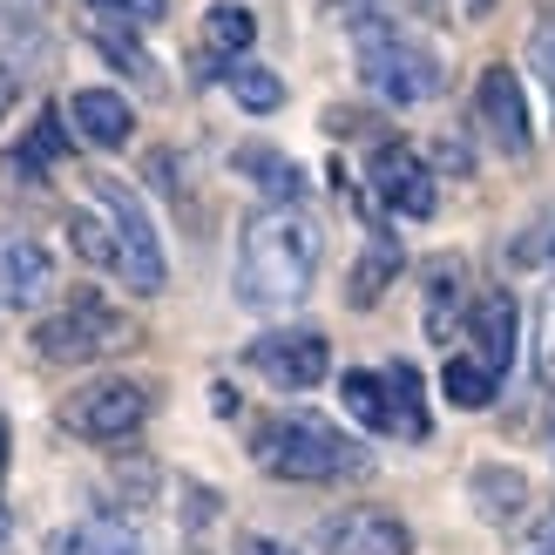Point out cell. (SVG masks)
<instances>
[{"mask_svg": "<svg viewBox=\"0 0 555 555\" xmlns=\"http://www.w3.org/2000/svg\"><path fill=\"white\" fill-rule=\"evenodd\" d=\"M319 278V224L298 204H264L237 237V305L244 312H292Z\"/></svg>", "mask_w": 555, "mask_h": 555, "instance_id": "1", "label": "cell"}, {"mask_svg": "<svg viewBox=\"0 0 555 555\" xmlns=\"http://www.w3.org/2000/svg\"><path fill=\"white\" fill-rule=\"evenodd\" d=\"M251 461L278 481H359L373 454L319 413H271L251 427Z\"/></svg>", "mask_w": 555, "mask_h": 555, "instance_id": "2", "label": "cell"}, {"mask_svg": "<svg viewBox=\"0 0 555 555\" xmlns=\"http://www.w3.org/2000/svg\"><path fill=\"white\" fill-rule=\"evenodd\" d=\"M352 62H359V81H366L379 102H393V108H413V102L440 95L434 48L413 41L393 21H352Z\"/></svg>", "mask_w": 555, "mask_h": 555, "instance_id": "3", "label": "cell"}, {"mask_svg": "<svg viewBox=\"0 0 555 555\" xmlns=\"http://www.w3.org/2000/svg\"><path fill=\"white\" fill-rule=\"evenodd\" d=\"M129 346V319L116 312V305H102L95 292H75L54 319L35 325V352L54 359V366H75V359H102Z\"/></svg>", "mask_w": 555, "mask_h": 555, "instance_id": "4", "label": "cell"}, {"mask_svg": "<svg viewBox=\"0 0 555 555\" xmlns=\"http://www.w3.org/2000/svg\"><path fill=\"white\" fill-rule=\"evenodd\" d=\"M95 210L116 224V244H122V285L129 292H163V278H170V264H163V244H156V224H150V210L143 197L122 183V177H95Z\"/></svg>", "mask_w": 555, "mask_h": 555, "instance_id": "5", "label": "cell"}, {"mask_svg": "<svg viewBox=\"0 0 555 555\" xmlns=\"http://www.w3.org/2000/svg\"><path fill=\"white\" fill-rule=\"evenodd\" d=\"M251 373L271 379L278 393H312V386L332 373V346H325V332L312 325H285V332H264V339H251Z\"/></svg>", "mask_w": 555, "mask_h": 555, "instance_id": "6", "label": "cell"}, {"mask_svg": "<svg viewBox=\"0 0 555 555\" xmlns=\"http://www.w3.org/2000/svg\"><path fill=\"white\" fill-rule=\"evenodd\" d=\"M62 421L81 440H129L135 427L150 421V393L135 379H89L81 393L62 400Z\"/></svg>", "mask_w": 555, "mask_h": 555, "instance_id": "7", "label": "cell"}, {"mask_svg": "<svg viewBox=\"0 0 555 555\" xmlns=\"http://www.w3.org/2000/svg\"><path fill=\"white\" fill-rule=\"evenodd\" d=\"M366 183H373V197L393 210V217H434V204H440L434 170L406 143H379L373 163H366Z\"/></svg>", "mask_w": 555, "mask_h": 555, "instance_id": "8", "label": "cell"}, {"mask_svg": "<svg viewBox=\"0 0 555 555\" xmlns=\"http://www.w3.org/2000/svg\"><path fill=\"white\" fill-rule=\"evenodd\" d=\"M475 116H481V129L494 135V150L529 156L535 129H529V102H521V75H515V68L494 62V68L481 75V89H475Z\"/></svg>", "mask_w": 555, "mask_h": 555, "instance_id": "9", "label": "cell"}, {"mask_svg": "<svg viewBox=\"0 0 555 555\" xmlns=\"http://www.w3.org/2000/svg\"><path fill=\"white\" fill-rule=\"evenodd\" d=\"M48 292H54V258H48V244L27 237V231H0V305L35 312Z\"/></svg>", "mask_w": 555, "mask_h": 555, "instance_id": "10", "label": "cell"}, {"mask_svg": "<svg viewBox=\"0 0 555 555\" xmlns=\"http://www.w3.org/2000/svg\"><path fill=\"white\" fill-rule=\"evenodd\" d=\"M325 555H413V535L386 508H346L325 521Z\"/></svg>", "mask_w": 555, "mask_h": 555, "instance_id": "11", "label": "cell"}, {"mask_svg": "<svg viewBox=\"0 0 555 555\" xmlns=\"http://www.w3.org/2000/svg\"><path fill=\"white\" fill-rule=\"evenodd\" d=\"M68 122H75L81 143H95V150H122V143H129V129H135V108H129L116 89H75Z\"/></svg>", "mask_w": 555, "mask_h": 555, "instance_id": "12", "label": "cell"}, {"mask_svg": "<svg viewBox=\"0 0 555 555\" xmlns=\"http://www.w3.org/2000/svg\"><path fill=\"white\" fill-rule=\"evenodd\" d=\"M467 332H475V359L502 379L515 359V298L508 292H481L475 312H467Z\"/></svg>", "mask_w": 555, "mask_h": 555, "instance_id": "13", "label": "cell"}, {"mask_svg": "<svg viewBox=\"0 0 555 555\" xmlns=\"http://www.w3.org/2000/svg\"><path fill=\"white\" fill-rule=\"evenodd\" d=\"M421 285H427V339H454V325L475 312V305H467V271H461V258H434Z\"/></svg>", "mask_w": 555, "mask_h": 555, "instance_id": "14", "label": "cell"}, {"mask_svg": "<svg viewBox=\"0 0 555 555\" xmlns=\"http://www.w3.org/2000/svg\"><path fill=\"white\" fill-rule=\"evenodd\" d=\"M251 41H258V14H251V8H237V0H217V8L204 14V62L237 68L244 54H251Z\"/></svg>", "mask_w": 555, "mask_h": 555, "instance_id": "15", "label": "cell"}, {"mask_svg": "<svg viewBox=\"0 0 555 555\" xmlns=\"http://www.w3.org/2000/svg\"><path fill=\"white\" fill-rule=\"evenodd\" d=\"M231 163H237V177H251V183L264 190L271 204H298V190H305V170H298L292 156H278V150L251 143V150H237Z\"/></svg>", "mask_w": 555, "mask_h": 555, "instance_id": "16", "label": "cell"}, {"mask_svg": "<svg viewBox=\"0 0 555 555\" xmlns=\"http://www.w3.org/2000/svg\"><path fill=\"white\" fill-rule=\"evenodd\" d=\"M386 373V421H393L400 440H427V406H421V373L406 366V359H393Z\"/></svg>", "mask_w": 555, "mask_h": 555, "instance_id": "17", "label": "cell"}, {"mask_svg": "<svg viewBox=\"0 0 555 555\" xmlns=\"http://www.w3.org/2000/svg\"><path fill=\"white\" fill-rule=\"evenodd\" d=\"M475 502H481V515L488 521H521V508H529V481H521V467H475Z\"/></svg>", "mask_w": 555, "mask_h": 555, "instance_id": "18", "label": "cell"}, {"mask_svg": "<svg viewBox=\"0 0 555 555\" xmlns=\"http://www.w3.org/2000/svg\"><path fill=\"white\" fill-rule=\"evenodd\" d=\"M62 555H143V535H135L129 521L102 515V521H75L62 535Z\"/></svg>", "mask_w": 555, "mask_h": 555, "instance_id": "19", "label": "cell"}, {"mask_svg": "<svg viewBox=\"0 0 555 555\" xmlns=\"http://www.w3.org/2000/svg\"><path fill=\"white\" fill-rule=\"evenodd\" d=\"M224 89L237 95V108H251V116H271V108H285V81H278L271 68H258V62L224 68Z\"/></svg>", "mask_w": 555, "mask_h": 555, "instance_id": "20", "label": "cell"}, {"mask_svg": "<svg viewBox=\"0 0 555 555\" xmlns=\"http://www.w3.org/2000/svg\"><path fill=\"white\" fill-rule=\"evenodd\" d=\"M339 400L359 427H373V434H393V421H386V373H346L339 379Z\"/></svg>", "mask_w": 555, "mask_h": 555, "instance_id": "21", "label": "cell"}, {"mask_svg": "<svg viewBox=\"0 0 555 555\" xmlns=\"http://www.w3.org/2000/svg\"><path fill=\"white\" fill-rule=\"evenodd\" d=\"M68 237H75V251L102 264V271H122V244H116V224H108L102 210H75L68 217Z\"/></svg>", "mask_w": 555, "mask_h": 555, "instance_id": "22", "label": "cell"}, {"mask_svg": "<svg viewBox=\"0 0 555 555\" xmlns=\"http://www.w3.org/2000/svg\"><path fill=\"white\" fill-rule=\"evenodd\" d=\"M440 386H448V400H454V406H467V413H475V406H488V400H494V386H502V379H494V373L481 366L475 352H461V359H448V373H440Z\"/></svg>", "mask_w": 555, "mask_h": 555, "instance_id": "23", "label": "cell"}, {"mask_svg": "<svg viewBox=\"0 0 555 555\" xmlns=\"http://www.w3.org/2000/svg\"><path fill=\"white\" fill-rule=\"evenodd\" d=\"M400 271V251H393V237H373L366 244V264L352 271V305H373L379 292H386V278Z\"/></svg>", "mask_w": 555, "mask_h": 555, "instance_id": "24", "label": "cell"}, {"mask_svg": "<svg viewBox=\"0 0 555 555\" xmlns=\"http://www.w3.org/2000/svg\"><path fill=\"white\" fill-rule=\"evenodd\" d=\"M529 68H535V81L555 95V8H542L535 14V35H529Z\"/></svg>", "mask_w": 555, "mask_h": 555, "instance_id": "25", "label": "cell"}, {"mask_svg": "<svg viewBox=\"0 0 555 555\" xmlns=\"http://www.w3.org/2000/svg\"><path fill=\"white\" fill-rule=\"evenodd\" d=\"M535 379L555 393V292L535 305Z\"/></svg>", "mask_w": 555, "mask_h": 555, "instance_id": "26", "label": "cell"}, {"mask_svg": "<svg viewBox=\"0 0 555 555\" xmlns=\"http://www.w3.org/2000/svg\"><path fill=\"white\" fill-rule=\"evenodd\" d=\"M89 8L116 14V21H129V27H150V21H163V8H170V0H89Z\"/></svg>", "mask_w": 555, "mask_h": 555, "instance_id": "27", "label": "cell"}, {"mask_svg": "<svg viewBox=\"0 0 555 555\" xmlns=\"http://www.w3.org/2000/svg\"><path fill=\"white\" fill-rule=\"evenodd\" d=\"M102 48H108V54H116V62H122V68H135V75H143V81L156 75V68H150V54L122 41V27H102Z\"/></svg>", "mask_w": 555, "mask_h": 555, "instance_id": "28", "label": "cell"}, {"mask_svg": "<svg viewBox=\"0 0 555 555\" xmlns=\"http://www.w3.org/2000/svg\"><path fill=\"white\" fill-rule=\"evenodd\" d=\"M237 555H298V548H292V542H271V535H244Z\"/></svg>", "mask_w": 555, "mask_h": 555, "instance_id": "29", "label": "cell"}, {"mask_svg": "<svg viewBox=\"0 0 555 555\" xmlns=\"http://www.w3.org/2000/svg\"><path fill=\"white\" fill-rule=\"evenodd\" d=\"M8 108H14V81L0 75V116H8Z\"/></svg>", "mask_w": 555, "mask_h": 555, "instance_id": "30", "label": "cell"}, {"mask_svg": "<svg viewBox=\"0 0 555 555\" xmlns=\"http://www.w3.org/2000/svg\"><path fill=\"white\" fill-rule=\"evenodd\" d=\"M461 8H467V14H488V8H494V0H461Z\"/></svg>", "mask_w": 555, "mask_h": 555, "instance_id": "31", "label": "cell"}, {"mask_svg": "<svg viewBox=\"0 0 555 555\" xmlns=\"http://www.w3.org/2000/svg\"><path fill=\"white\" fill-rule=\"evenodd\" d=\"M0 467H8V421H0Z\"/></svg>", "mask_w": 555, "mask_h": 555, "instance_id": "32", "label": "cell"}, {"mask_svg": "<svg viewBox=\"0 0 555 555\" xmlns=\"http://www.w3.org/2000/svg\"><path fill=\"white\" fill-rule=\"evenodd\" d=\"M542 542H548V548H555V515H548V529H542Z\"/></svg>", "mask_w": 555, "mask_h": 555, "instance_id": "33", "label": "cell"}, {"mask_svg": "<svg viewBox=\"0 0 555 555\" xmlns=\"http://www.w3.org/2000/svg\"><path fill=\"white\" fill-rule=\"evenodd\" d=\"M0 542H8V508H0Z\"/></svg>", "mask_w": 555, "mask_h": 555, "instance_id": "34", "label": "cell"}]
</instances>
